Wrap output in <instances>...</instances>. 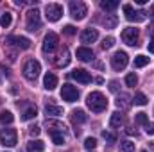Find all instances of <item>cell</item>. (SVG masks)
<instances>
[{
	"label": "cell",
	"instance_id": "obj_1",
	"mask_svg": "<svg viewBox=\"0 0 154 152\" xmlns=\"http://www.w3.org/2000/svg\"><path fill=\"white\" fill-rule=\"evenodd\" d=\"M86 106L93 111V113H102L108 108V100L100 91H91L86 97Z\"/></svg>",
	"mask_w": 154,
	"mask_h": 152
},
{
	"label": "cell",
	"instance_id": "obj_2",
	"mask_svg": "<svg viewBox=\"0 0 154 152\" xmlns=\"http://www.w3.org/2000/svg\"><path fill=\"white\" fill-rule=\"evenodd\" d=\"M39 72H41V65H39V61H36V59H29L23 65V77L27 81H36L39 75Z\"/></svg>",
	"mask_w": 154,
	"mask_h": 152
},
{
	"label": "cell",
	"instance_id": "obj_3",
	"mask_svg": "<svg viewBox=\"0 0 154 152\" xmlns=\"http://www.w3.org/2000/svg\"><path fill=\"white\" fill-rule=\"evenodd\" d=\"M25 25H27V31H31V32H36V31L41 29V18H39V11L36 7L27 11V22H25Z\"/></svg>",
	"mask_w": 154,
	"mask_h": 152
},
{
	"label": "cell",
	"instance_id": "obj_4",
	"mask_svg": "<svg viewBox=\"0 0 154 152\" xmlns=\"http://www.w3.org/2000/svg\"><path fill=\"white\" fill-rule=\"evenodd\" d=\"M16 141H18V134H16L14 129L4 127V129L0 131V143H2L4 147H14Z\"/></svg>",
	"mask_w": 154,
	"mask_h": 152
},
{
	"label": "cell",
	"instance_id": "obj_5",
	"mask_svg": "<svg viewBox=\"0 0 154 152\" xmlns=\"http://www.w3.org/2000/svg\"><path fill=\"white\" fill-rule=\"evenodd\" d=\"M70 14L74 20H84L86 14H88V7L84 2H79V0H74L70 2Z\"/></svg>",
	"mask_w": 154,
	"mask_h": 152
},
{
	"label": "cell",
	"instance_id": "obj_6",
	"mask_svg": "<svg viewBox=\"0 0 154 152\" xmlns=\"http://www.w3.org/2000/svg\"><path fill=\"white\" fill-rule=\"evenodd\" d=\"M63 14V5L61 4H47L45 7V16L48 22H57Z\"/></svg>",
	"mask_w": 154,
	"mask_h": 152
},
{
	"label": "cell",
	"instance_id": "obj_7",
	"mask_svg": "<svg viewBox=\"0 0 154 152\" xmlns=\"http://www.w3.org/2000/svg\"><path fill=\"white\" fill-rule=\"evenodd\" d=\"M124 13H125V18L129 22H145L147 20V13L145 11H134L133 5H129V4L124 5Z\"/></svg>",
	"mask_w": 154,
	"mask_h": 152
},
{
	"label": "cell",
	"instance_id": "obj_8",
	"mask_svg": "<svg viewBox=\"0 0 154 152\" xmlns=\"http://www.w3.org/2000/svg\"><path fill=\"white\" fill-rule=\"evenodd\" d=\"M57 45H59V38H57L56 32L45 34V38H43V52L45 54H52L57 48Z\"/></svg>",
	"mask_w": 154,
	"mask_h": 152
},
{
	"label": "cell",
	"instance_id": "obj_9",
	"mask_svg": "<svg viewBox=\"0 0 154 152\" xmlns=\"http://www.w3.org/2000/svg\"><path fill=\"white\" fill-rule=\"evenodd\" d=\"M127 63H129V56L125 52H122V50H118L115 56L111 57V66H113V70H116V72L124 70L127 66Z\"/></svg>",
	"mask_w": 154,
	"mask_h": 152
},
{
	"label": "cell",
	"instance_id": "obj_10",
	"mask_svg": "<svg viewBox=\"0 0 154 152\" xmlns=\"http://www.w3.org/2000/svg\"><path fill=\"white\" fill-rule=\"evenodd\" d=\"M122 39H124V43H127L129 47H136V45H138V39H140V32H138V29H134V27H127V29H124V32H122Z\"/></svg>",
	"mask_w": 154,
	"mask_h": 152
},
{
	"label": "cell",
	"instance_id": "obj_11",
	"mask_svg": "<svg viewBox=\"0 0 154 152\" xmlns=\"http://www.w3.org/2000/svg\"><path fill=\"white\" fill-rule=\"evenodd\" d=\"M61 99L66 100V102H75L77 99H79L77 88L72 86V84H63V88H61Z\"/></svg>",
	"mask_w": 154,
	"mask_h": 152
},
{
	"label": "cell",
	"instance_id": "obj_12",
	"mask_svg": "<svg viewBox=\"0 0 154 152\" xmlns=\"http://www.w3.org/2000/svg\"><path fill=\"white\" fill-rule=\"evenodd\" d=\"M56 127L57 129H50V136H52V141L56 145H63L65 143V127L61 123L56 122Z\"/></svg>",
	"mask_w": 154,
	"mask_h": 152
},
{
	"label": "cell",
	"instance_id": "obj_13",
	"mask_svg": "<svg viewBox=\"0 0 154 152\" xmlns=\"http://www.w3.org/2000/svg\"><path fill=\"white\" fill-rule=\"evenodd\" d=\"M7 41H9L11 45H14V47L22 48V50H27V48L31 47V39L25 38V36H9Z\"/></svg>",
	"mask_w": 154,
	"mask_h": 152
},
{
	"label": "cell",
	"instance_id": "obj_14",
	"mask_svg": "<svg viewBox=\"0 0 154 152\" xmlns=\"http://www.w3.org/2000/svg\"><path fill=\"white\" fill-rule=\"evenodd\" d=\"M70 77L77 81V82H82V84H88V82H91V75H90V72H86V70H82V68H77L74 70Z\"/></svg>",
	"mask_w": 154,
	"mask_h": 152
},
{
	"label": "cell",
	"instance_id": "obj_15",
	"mask_svg": "<svg viewBox=\"0 0 154 152\" xmlns=\"http://www.w3.org/2000/svg\"><path fill=\"white\" fill-rule=\"evenodd\" d=\"M99 38V32H97V29H84L82 32H81V41L82 43H95Z\"/></svg>",
	"mask_w": 154,
	"mask_h": 152
},
{
	"label": "cell",
	"instance_id": "obj_16",
	"mask_svg": "<svg viewBox=\"0 0 154 152\" xmlns=\"http://www.w3.org/2000/svg\"><path fill=\"white\" fill-rule=\"evenodd\" d=\"M77 59H79V61H84V63L91 61V59H93V50L88 48V47H81V48H77Z\"/></svg>",
	"mask_w": 154,
	"mask_h": 152
},
{
	"label": "cell",
	"instance_id": "obj_17",
	"mask_svg": "<svg viewBox=\"0 0 154 152\" xmlns=\"http://www.w3.org/2000/svg\"><path fill=\"white\" fill-rule=\"evenodd\" d=\"M43 86L48 90V91H52L56 86H57V77L54 75V74H45V77H43Z\"/></svg>",
	"mask_w": 154,
	"mask_h": 152
},
{
	"label": "cell",
	"instance_id": "obj_18",
	"mask_svg": "<svg viewBox=\"0 0 154 152\" xmlns=\"http://www.w3.org/2000/svg\"><path fill=\"white\" fill-rule=\"evenodd\" d=\"M70 63V52H68V48H63V52L59 54V59L56 61V65L59 66V68H63V66H66Z\"/></svg>",
	"mask_w": 154,
	"mask_h": 152
},
{
	"label": "cell",
	"instance_id": "obj_19",
	"mask_svg": "<svg viewBox=\"0 0 154 152\" xmlns=\"http://www.w3.org/2000/svg\"><path fill=\"white\" fill-rule=\"evenodd\" d=\"M27 150H29V152H43V150H45V143H43L41 140L29 141V145H27Z\"/></svg>",
	"mask_w": 154,
	"mask_h": 152
},
{
	"label": "cell",
	"instance_id": "obj_20",
	"mask_svg": "<svg viewBox=\"0 0 154 152\" xmlns=\"http://www.w3.org/2000/svg\"><path fill=\"white\" fill-rule=\"evenodd\" d=\"M45 113L48 116H59V114H63V108L61 106H54V104H47L45 106Z\"/></svg>",
	"mask_w": 154,
	"mask_h": 152
},
{
	"label": "cell",
	"instance_id": "obj_21",
	"mask_svg": "<svg viewBox=\"0 0 154 152\" xmlns=\"http://www.w3.org/2000/svg\"><path fill=\"white\" fill-rule=\"evenodd\" d=\"M72 120H74V123H84L88 120V114L84 113L82 109H75L72 113Z\"/></svg>",
	"mask_w": 154,
	"mask_h": 152
},
{
	"label": "cell",
	"instance_id": "obj_22",
	"mask_svg": "<svg viewBox=\"0 0 154 152\" xmlns=\"http://www.w3.org/2000/svg\"><path fill=\"white\" fill-rule=\"evenodd\" d=\"M116 7H118L116 0H102L100 2V9H104V11H115Z\"/></svg>",
	"mask_w": 154,
	"mask_h": 152
},
{
	"label": "cell",
	"instance_id": "obj_23",
	"mask_svg": "<svg viewBox=\"0 0 154 152\" xmlns=\"http://www.w3.org/2000/svg\"><path fill=\"white\" fill-rule=\"evenodd\" d=\"M122 123H124V116L118 113V111L111 114V118H109V125H111V127H120Z\"/></svg>",
	"mask_w": 154,
	"mask_h": 152
},
{
	"label": "cell",
	"instance_id": "obj_24",
	"mask_svg": "<svg viewBox=\"0 0 154 152\" xmlns=\"http://www.w3.org/2000/svg\"><path fill=\"white\" fill-rule=\"evenodd\" d=\"M147 65H149V57H147V56H142V54H140V56L134 57V66H136V68H143V66H147Z\"/></svg>",
	"mask_w": 154,
	"mask_h": 152
},
{
	"label": "cell",
	"instance_id": "obj_25",
	"mask_svg": "<svg viewBox=\"0 0 154 152\" xmlns=\"http://www.w3.org/2000/svg\"><path fill=\"white\" fill-rule=\"evenodd\" d=\"M13 120H14V116L11 111H2L0 113V122L4 123V125H9V123H13Z\"/></svg>",
	"mask_w": 154,
	"mask_h": 152
},
{
	"label": "cell",
	"instance_id": "obj_26",
	"mask_svg": "<svg viewBox=\"0 0 154 152\" xmlns=\"http://www.w3.org/2000/svg\"><path fill=\"white\" fill-rule=\"evenodd\" d=\"M102 23L106 25V29H113L116 25V16L115 14H106V18L102 20Z\"/></svg>",
	"mask_w": 154,
	"mask_h": 152
},
{
	"label": "cell",
	"instance_id": "obj_27",
	"mask_svg": "<svg viewBox=\"0 0 154 152\" xmlns=\"http://www.w3.org/2000/svg\"><path fill=\"white\" fill-rule=\"evenodd\" d=\"M116 108H122V109H125V108H129V97L127 95H118V99H116Z\"/></svg>",
	"mask_w": 154,
	"mask_h": 152
},
{
	"label": "cell",
	"instance_id": "obj_28",
	"mask_svg": "<svg viewBox=\"0 0 154 152\" xmlns=\"http://www.w3.org/2000/svg\"><path fill=\"white\" fill-rule=\"evenodd\" d=\"M11 22H13V16H11V13H4V14L0 16V25H2L4 29H7V27L11 25Z\"/></svg>",
	"mask_w": 154,
	"mask_h": 152
},
{
	"label": "cell",
	"instance_id": "obj_29",
	"mask_svg": "<svg viewBox=\"0 0 154 152\" xmlns=\"http://www.w3.org/2000/svg\"><path fill=\"white\" fill-rule=\"evenodd\" d=\"M147 100H149V99H147L142 91H138V93L134 95V99H133V102H134L136 106H145V104H147Z\"/></svg>",
	"mask_w": 154,
	"mask_h": 152
},
{
	"label": "cell",
	"instance_id": "obj_30",
	"mask_svg": "<svg viewBox=\"0 0 154 152\" xmlns=\"http://www.w3.org/2000/svg\"><path fill=\"white\" fill-rule=\"evenodd\" d=\"M36 114H38L36 108H29V109H25V111H23V114H22V120H25V122H27V120H32Z\"/></svg>",
	"mask_w": 154,
	"mask_h": 152
},
{
	"label": "cell",
	"instance_id": "obj_31",
	"mask_svg": "<svg viewBox=\"0 0 154 152\" xmlns=\"http://www.w3.org/2000/svg\"><path fill=\"white\" fill-rule=\"evenodd\" d=\"M125 84H127L129 88H134V86L138 84V77L134 75V74H127V75H125Z\"/></svg>",
	"mask_w": 154,
	"mask_h": 152
},
{
	"label": "cell",
	"instance_id": "obj_32",
	"mask_svg": "<svg viewBox=\"0 0 154 152\" xmlns=\"http://www.w3.org/2000/svg\"><path fill=\"white\" fill-rule=\"evenodd\" d=\"M120 152H134V143L133 141H122L120 143Z\"/></svg>",
	"mask_w": 154,
	"mask_h": 152
},
{
	"label": "cell",
	"instance_id": "obj_33",
	"mask_svg": "<svg viewBox=\"0 0 154 152\" xmlns=\"http://www.w3.org/2000/svg\"><path fill=\"white\" fill-rule=\"evenodd\" d=\"M136 123H138V125H147V123H149L147 113H136Z\"/></svg>",
	"mask_w": 154,
	"mask_h": 152
},
{
	"label": "cell",
	"instance_id": "obj_34",
	"mask_svg": "<svg viewBox=\"0 0 154 152\" xmlns=\"http://www.w3.org/2000/svg\"><path fill=\"white\" fill-rule=\"evenodd\" d=\"M102 138H104L108 143H115L116 141V136L113 132H109V131H102Z\"/></svg>",
	"mask_w": 154,
	"mask_h": 152
},
{
	"label": "cell",
	"instance_id": "obj_35",
	"mask_svg": "<svg viewBox=\"0 0 154 152\" xmlns=\"http://www.w3.org/2000/svg\"><path fill=\"white\" fill-rule=\"evenodd\" d=\"M113 45H115V38H111V36L104 38V41H102V48H104V50H109Z\"/></svg>",
	"mask_w": 154,
	"mask_h": 152
},
{
	"label": "cell",
	"instance_id": "obj_36",
	"mask_svg": "<svg viewBox=\"0 0 154 152\" xmlns=\"http://www.w3.org/2000/svg\"><path fill=\"white\" fill-rule=\"evenodd\" d=\"M84 147H86L88 150L95 149V147H97V140H95V138H86V140H84Z\"/></svg>",
	"mask_w": 154,
	"mask_h": 152
},
{
	"label": "cell",
	"instance_id": "obj_37",
	"mask_svg": "<svg viewBox=\"0 0 154 152\" xmlns=\"http://www.w3.org/2000/svg\"><path fill=\"white\" fill-rule=\"evenodd\" d=\"M63 32H65L66 36H74V34L77 32V29L74 27V25H65V27H63Z\"/></svg>",
	"mask_w": 154,
	"mask_h": 152
},
{
	"label": "cell",
	"instance_id": "obj_38",
	"mask_svg": "<svg viewBox=\"0 0 154 152\" xmlns=\"http://www.w3.org/2000/svg\"><path fill=\"white\" fill-rule=\"evenodd\" d=\"M39 131H41V129H39V125H32V127H29V132H31L32 136H38Z\"/></svg>",
	"mask_w": 154,
	"mask_h": 152
},
{
	"label": "cell",
	"instance_id": "obj_39",
	"mask_svg": "<svg viewBox=\"0 0 154 152\" xmlns=\"http://www.w3.org/2000/svg\"><path fill=\"white\" fill-rule=\"evenodd\" d=\"M145 132L152 136L154 134V123H147V125H145Z\"/></svg>",
	"mask_w": 154,
	"mask_h": 152
},
{
	"label": "cell",
	"instance_id": "obj_40",
	"mask_svg": "<svg viewBox=\"0 0 154 152\" xmlns=\"http://www.w3.org/2000/svg\"><path fill=\"white\" fill-rule=\"evenodd\" d=\"M109 90H111L113 93L118 91V82H116V81H111V82H109Z\"/></svg>",
	"mask_w": 154,
	"mask_h": 152
},
{
	"label": "cell",
	"instance_id": "obj_41",
	"mask_svg": "<svg viewBox=\"0 0 154 152\" xmlns=\"http://www.w3.org/2000/svg\"><path fill=\"white\" fill-rule=\"evenodd\" d=\"M149 52H151V54H154V41H151V43H149Z\"/></svg>",
	"mask_w": 154,
	"mask_h": 152
},
{
	"label": "cell",
	"instance_id": "obj_42",
	"mask_svg": "<svg viewBox=\"0 0 154 152\" xmlns=\"http://www.w3.org/2000/svg\"><path fill=\"white\" fill-rule=\"evenodd\" d=\"M136 4L138 5H143V4H147V0H136Z\"/></svg>",
	"mask_w": 154,
	"mask_h": 152
},
{
	"label": "cell",
	"instance_id": "obj_43",
	"mask_svg": "<svg viewBox=\"0 0 154 152\" xmlns=\"http://www.w3.org/2000/svg\"><path fill=\"white\" fill-rule=\"evenodd\" d=\"M142 152H147V150H142Z\"/></svg>",
	"mask_w": 154,
	"mask_h": 152
}]
</instances>
